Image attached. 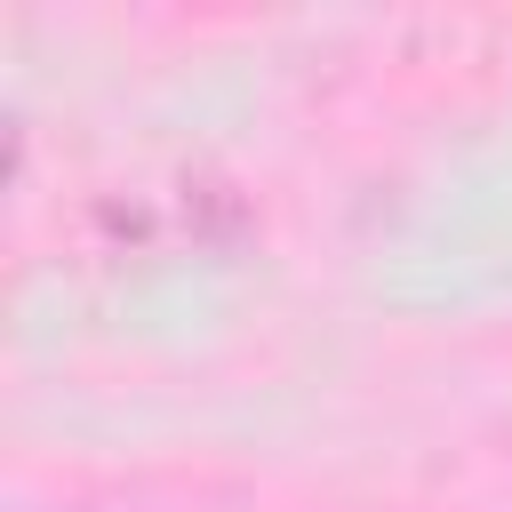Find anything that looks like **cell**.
<instances>
[{
	"mask_svg": "<svg viewBox=\"0 0 512 512\" xmlns=\"http://www.w3.org/2000/svg\"><path fill=\"white\" fill-rule=\"evenodd\" d=\"M48 512H200V504L152 496V488H96V496H72V504H48Z\"/></svg>",
	"mask_w": 512,
	"mask_h": 512,
	"instance_id": "1",
	"label": "cell"
}]
</instances>
